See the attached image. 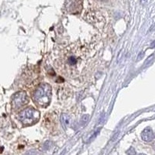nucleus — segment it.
<instances>
[{
  "instance_id": "1a4fd4ad",
  "label": "nucleus",
  "mask_w": 155,
  "mask_h": 155,
  "mask_svg": "<svg viewBox=\"0 0 155 155\" xmlns=\"http://www.w3.org/2000/svg\"><path fill=\"white\" fill-rule=\"evenodd\" d=\"M143 52H142V53H141L139 55V58H137V60H140L141 58H141V57H142V55H143Z\"/></svg>"
},
{
  "instance_id": "7ed1b4c3",
  "label": "nucleus",
  "mask_w": 155,
  "mask_h": 155,
  "mask_svg": "<svg viewBox=\"0 0 155 155\" xmlns=\"http://www.w3.org/2000/svg\"><path fill=\"white\" fill-rule=\"evenodd\" d=\"M29 102L27 95L25 92H17L12 98V106L14 108H20L27 105Z\"/></svg>"
},
{
  "instance_id": "6e6552de",
  "label": "nucleus",
  "mask_w": 155,
  "mask_h": 155,
  "mask_svg": "<svg viewBox=\"0 0 155 155\" xmlns=\"http://www.w3.org/2000/svg\"><path fill=\"white\" fill-rule=\"evenodd\" d=\"M88 119H89V116L88 115H83L82 117H81V122H82L83 124H85V123H86L88 121Z\"/></svg>"
},
{
  "instance_id": "f03ea898",
  "label": "nucleus",
  "mask_w": 155,
  "mask_h": 155,
  "mask_svg": "<svg viewBox=\"0 0 155 155\" xmlns=\"http://www.w3.org/2000/svg\"><path fill=\"white\" fill-rule=\"evenodd\" d=\"M40 114L35 109L31 107L27 108L20 113L19 120L24 125H30L37 121Z\"/></svg>"
},
{
  "instance_id": "423d86ee",
  "label": "nucleus",
  "mask_w": 155,
  "mask_h": 155,
  "mask_svg": "<svg viewBox=\"0 0 155 155\" xmlns=\"http://www.w3.org/2000/svg\"><path fill=\"white\" fill-rule=\"evenodd\" d=\"M68 62L70 64H71V65H74V64H76L77 61H76L75 58H74V57H71V58H69V59H68Z\"/></svg>"
},
{
  "instance_id": "9b49d317",
  "label": "nucleus",
  "mask_w": 155,
  "mask_h": 155,
  "mask_svg": "<svg viewBox=\"0 0 155 155\" xmlns=\"http://www.w3.org/2000/svg\"><path fill=\"white\" fill-rule=\"evenodd\" d=\"M154 29H155V25L153 26V27H152V28L150 29V30H154Z\"/></svg>"
},
{
  "instance_id": "f257e3e1",
  "label": "nucleus",
  "mask_w": 155,
  "mask_h": 155,
  "mask_svg": "<svg viewBox=\"0 0 155 155\" xmlns=\"http://www.w3.org/2000/svg\"><path fill=\"white\" fill-rule=\"evenodd\" d=\"M34 99L38 106L45 107L51 102V87L47 83H43L39 85L34 94Z\"/></svg>"
},
{
  "instance_id": "9d476101",
  "label": "nucleus",
  "mask_w": 155,
  "mask_h": 155,
  "mask_svg": "<svg viewBox=\"0 0 155 155\" xmlns=\"http://www.w3.org/2000/svg\"><path fill=\"white\" fill-rule=\"evenodd\" d=\"M151 48H155V41H153L151 44Z\"/></svg>"
},
{
  "instance_id": "0eeeda50",
  "label": "nucleus",
  "mask_w": 155,
  "mask_h": 155,
  "mask_svg": "<svg viewBox=\"0 0 155 155\" xmlns=\"http://www.w3.org/2000/svg\"><path fill=\"white\" fill-rule=\"evenodd\" d=\"M127 155H135L136 154V151L134 150V147H130L129 149L127 151Z\"/></svg>"
},
{
  "instance_id": "20e7f679",
  "label": "nucleus",
  "mask_w": 155,
  "mask_h": 155,
  "mask_svg": "<svg viewBox=\"0 0 155 155\" xmlns=\"http://www.w3.org/2000/svg\"><path fill=\"white\" fill-rule=\"evenodd\" d=\"M154 133L153 132L150 127H147L141 133V138L145 142H150L154 139Z\"/></svg>"
},
{
  "instance_id": "ddd939ff",
  "label": "nucleus",
  "mask_w": 155,
  "mask_h": 155,
  "mask_svg": "<svg viewBox=\"0 0 155 155\" xmlns=\"http://www.w3.org/2000/svg\"><path fill=\"white\" fill-rule=\"evenodd\" d=\"M139 155H146V154H144V153H140V154H139Z\"/></svg>"
},
{
  "instance_id": "f8f14e48",
  "label": "nucleus",
  "mask_w": 155,
  "mask_h": 155,
  "mask_svg": "<svg viewBox=\"0 0 155 155\" xmlns=\"http://www.w3.org/2000/svg\"><path fill=\"white\" fill-rule=\"evenodd\" d=\"M153 149H154V150H155V142H154V143H153Z\"/></svg>"
},
{
  "instance_id": "39448f33",
  "label": "nucleus",
  "mask_w": 155,
  "mask_h": 155,
  "mask_svg": "<svg viewBox=\"0 0 155 155\" xmlns=\"http://www.w3.org/2000/svg\"><path fill=\"white\" fill-rule=\"evenodd\" d=\"M61 124L62 126H63L64 128H67V127L70 125V116L68 114H66V113H63V114H61Z\"/></svg>"
}]
</instances>
